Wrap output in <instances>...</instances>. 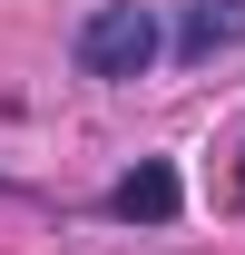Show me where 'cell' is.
Returning <instances> with one entry per match:
<instances>
[{
  "instance_id": "cell-1",
  "label": "cell",
  "mask_w": 245,
  "mask_h": 255,
  "mask_svg": "<svg viewBox=\"0 0 245 255\" xmlns=\"http://www.w3.org/2000/svg\"><path fill=\"white\" fill-rule=\"evenodd\" d=\"M79 69L89 79H147L157 69V49H167V30H157V10L147 0H98L89 20H79Z\"/></svg>"
},
{
  "instance_id": "cell-2",
  "label": "cell",
  "mask_w": 245,
  "mask_h": 255,
  "mask_svg": "<svg viewBox=\"0 0 245 255\" xmlns=\"http://www.w3.org/2000/svg\"><path fill=\"white\" fill-rule=\"evenodd\" d=\"M108 216H118V226H167V216H177V167H167V157H137L118 187H108Z\"/></svg>"
},
{
  "instance_id": "cell-3",
  "label": "cell",
  "mask_w": 245,
  "mask_h": 255,
  "mask_svg": "<svg viewBox=\"0 0 245 255\" xmlns=\"http://www.w3.org/2000/svg\"><path fill=\"white\" fill-rule=\"evenodd\" d=\"M245 39V0H196L177 30V59H216V49H236Z\"/></svg>"
}]
</instances>
